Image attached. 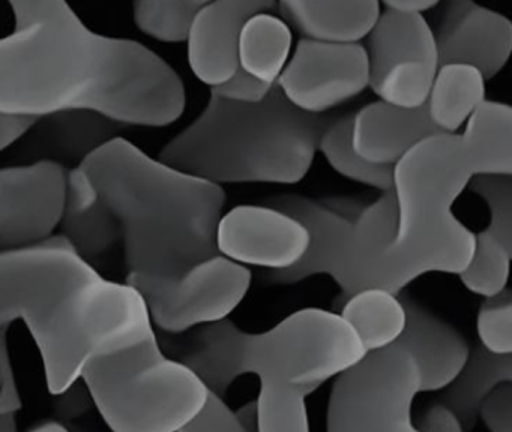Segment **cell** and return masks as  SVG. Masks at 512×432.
I'll use <instances>...</instances> for the list:
<instances>
[{"label": "cell", "mask_w": 512, "mask_h": 432, "mask_svg": "<svg viewBox=\"0 0 512 432\" xmlns=\"http://www.w3.org/2000/svg\"><path fill=\"white\" fill-rule=\"evenodd\" d=\"M10 6L14 30L0 39V113L40 119L89 110L155 128L184 114V81L145 45L92 32L61 0Z\"/></svg>", "instance_id": "1"}, {"label": "cell", "mask_w": 512, "mask_h": 432, "mask_svg": "<svg viewBox=\"0 0 512 432\" xmlns=\"http://www.w3.org/2000/svg\"><path fill=\"white\" fill-rule=\"evenodd\" d=\"M14 320L31 330L53 395L74 386L91 360L155 336L142 296L104 279L64 234L0 252V326Z\"/></svg>", "instance_id": "2"}, {"label": "cell", "mask_w": 512, "mask_h": 432, "mask_svg": "<svg viewBox=\"0 0 512 432\" xmlns=\"http://www.w3.org/2000/svg\"><path fill=\"white\" fill-rule=\"evenodd\" d=\"M118 216L127 278L170 282L218 255L227 195L113 138L79 165Z\"/></svg>", "instance_id": "3"}, {"label": "cell", "mask_w": 512, "mask_h": 432, "mask_svg": "<svg viewBox=\"0 0 512 432\" xmlns=\"http://www.w3.org/2000/svg\"><path fill=\"white\" fill-rule=\"evenodd\" d=\"M476 176L460 134L436 135L413 147L394 167L397 234L391 245L337 279V306L362 290L392 294L430 272L460 275L475 248V233L452 212L455 200Z\"/></svg>", "instance_id": "4"}, {"label": "cell", "mask_w": 512, "mask_h": 432, "mask_svg": "<svg viewBox=\"0 0 512 432\" xmlns=\"http://www.w3.org/2000/svg\"><path fill=\"white\" fill-rule=\"evenodd\" d=\"M332 120L299 110L277 84L257 104L226 101L211 93L202 114L163 147L158 161L220 186L295 185L311 170Z\"/></svg>", "instance_id": "5"}, {"label": "cell", "mask_w": 512, "mask_h": 432, "mask_svg": "<svg viewBox=\"0 0 512 432\" xmlns=\"http://www.w3.org/2000/svg\"><path fill=\"white\" fill-rule=\"evenodd\" d=\"M167 345L175 360L221 398L245 374L295 387L307 396L367 354L340 314L319 308L293 312L263 333L244 332L226 318L194 327Z\"/></svg>", "instance_id": "6"}, {"label": "cell", "mask_w": 512, "mask_h": 432, "mask_svg": "<svg viewBox=\"0 0 512 432\" xmlns=\"http://www.w3.org/2000/svg\"><path fill=\"white\" fill-rule=\"evenodd\" d=\"M82 378L113 432H179L209 392L191 369L163 353L157 336L91 360Z\"/></svg>", "instance_id": "7"}, {"label": "cell", "mask_w": 512, "mask_h": 432, "mask_svg": "<svg viewBox=\"0 0 512 432\" xmlns=\"http://www.w3.org/2000/svg\"><path fill=\"white\" fill-rule=\"evenodd\" d=\"M421 392V375L401 345L371 351L332 387L328 432H419L412 404Z\"/></svg>", "instance_id": "8"}, {"label": "cell", "mask_w": 512, "mask_h": 432, "mask_svg": "<svg viewBox=\"0 0 512 432\" xmlns=\"http://www.w3.org/2000/svg\"><path fill=\"white\" fill-rule=\"evenodd\" d=\"M247 266L215 255L170 282L125 279L145 300L151 320L169 335H181L202 324L226 320L251 287Z\"/></svg>", "instance_id": "9"}, {"label": "cell", "mask_w": 512, "mask_h": 432, "mask_svg": "<svg viewBox=\"0 0 512 432\" xmlns=\"http://www.w3.org/2000/svg\"><path fill=\"white\" fill-rule=\"evenodd\" d=\"M367 38L368 87L386 104L424 107L439 71L433 29L424 15L383 9Z\"/></svg>", "instance_id": "10"}, {"label": "cell", "mask_w": 512, "mask_h": 432, "mask_svg": "<svg viewBox=\"0 0 512 432\" xmlns=\"http://www.w3.org/2000/svg\"><path fill=\"white\" fill-rule=\"evenodd\" d=\"M368 81L365 45L325 44L301 38L277 86L299 110L325 114L361 95Z\"/></svg>", "instance_id": "11"}, {"label": "cell", "mask_w": 512, "mask_h": 432, "mask_svg": "<svg viewBox=\"0 0 512 432\" xmlns=\"http://www.w3.org/2000/svg\"><path fill=\"white\" fill-rule=\"evenodd\" d=\"M67 171L55 161L0 168V252L53 236L61 224Z\"/></svg>", "instance_id": "12"}, {"label": "cell", "mask_w": 512, "mask_h": 432, "mask_svg": "<svg viewBox=\"0 0 512 432\" xmlns=\"http://www.w3.org/2000/svg\"><path fill=\"white\" fill-rule=\"evenodd\" d=\"M308 246L305 225L269 206L233 207L218 222V254L242 266L289 269L302 260Z\"/></svg>", "instance_id": "13"}, {"label": "cell", "mask_w": 512, "mask_h": 432, "mask_svg": "<svg viewBox=\"0 0 512 432\" xmlns=\"http://www.w3.org/2000/svg\"><path fill=\"white\" fill-rule=\"evenodd\" d=\"M439 6L433 29L439 68L466 65L478 69L485 81L496 77L511 57V20L472 0H451Z\"/></svg>", "instance_id": "14"}, {"label": "cell", "mask_w": 512, "mask_h": 432, "mask_svg": "<svg viewBox=\"0 0 512 432\" xmlns=\"http://www.w3.org/2000/svg\"><path fill=\"white\" fill-rule=\"evenodd\" d=\"M277 11L274 0H215L197 12L188 35V63L206 86L229 81L239 69V35L245 21Z\"/></svg>", "instance_id": "15"}, {"label": "cell", "mask_w": 512, "mask_h": 432, "mask_svg": "<svg viewBox=\"0 0 512 432\" xmlns=\"http://www.w3.org/2000/svg\"><path fill=\"white\" fill-rule=\"evenodd\" d=\"M406 326L398 338L418 365L421 392L445 389L463 368L470 348L464 336L409 293L398 294Z\"/></svg>", "instance_id": "16"}, {"label": "cell", "mask_w": 512, "mask_h": 432, "mask_svg": "<svg viewBox=\"0 0 512 432\" xmlns=\"http://www.w3.org/2000/svg\"><path fill=\"white\" fill-rule=\"evenodd\" d=\"M443 135L428 117L427 107L401 108L371 102L353 114L352 144L367 162L395 167L413 147Z\"/></svg>", "instance_id": "17"}, {"label": "cell", "mask_w": 512, "mask_h": 432, "mask_svg": "<svg viewBox=\"0 0 512 432\" xmlns=\"http://www.w3.org/2000/svg\"><path fill=\"white\" fill-rule=\"evenodd\" d=\"M278 17L302 39L325 44H361L379 20L377 0H281Z\"/></svg>", "instance_id": "18"}, {"label": "cell", "mask_w": 512, "mask_h": 432, "mask_svg": "<svg viewBox=\"0 0 512 432\" xmlns=\"http://www.w3.org/2000/svg\"><path fill=\"white\" fill-rule=\"evenodd\" d=\"M61 224L62 234L86 261L103 257L122 237L118 216L79 165L67 173Z\"/></svg>", "instance_id": "19"}, {"label": "cell", "mask_w": 512, "mask_h": 432, "mask_svg": "<svg viewBox=\"0 0 512 432\" xmlns=\"http://www.w3.org/2000/svg\"><path fill=\"white\" fill-rule=\"evenodd\" d=\"M125 125L89 110H67L40 117L32 126V150L43 161H79V165L104 144L118 138Z\"/></svg>", "instance_id": "20"}, {"label": "cell", "mask_w": 512, "mask_h": 432, "mask_svg": "<svg viewBox=\"0 0 512 432\" xmlns=\"http://www.w3.org/2000/svg\"><path fill=\"white\" fill-rule=\"evenodd\" d=\"M512 380L511 354H496L476 345L457 377L446 386L440 401L451 408L464 432H470L478 422L482 402L497 387Z\"/></svg>", "instance_id": "21"}, {"label": "cell", "mask_w": 512, "mask_h": 432, "mask_svg": "<svg viewBox=\"0 0 512 432\" xmlns=\"http://www.w3.org/2000/svg\"><path fill=\"white\" fill-rule=\"evenodd\" d=\"M476 176H511L512 108L503 102L485 99L460 134Z\"/></svg>", "instance_id": "22"}, {"label": "cell", "mask_w": 512, "mask_h": 432, "mask_svg": "<svg viewBox=\"0 0 512 432\" xmlns=\"http://www.w3.org/2000/svg\"><path fill=\"white\" fill-rule=\"evenodd\" d=\"M485 101V80L466 65L440 66L428 95L427 113L443 135H455Z\"/></svg>", "instance_id": "23"}, {"label": "cell", "mask_w": 512, "mask_h": 432, "mask_svg": "<svg viewBox=\"0 0 512 432\" xmlns=\"http://www.w3.org/2000/svg\"><path fill=\"white\" fill-rule=\"evenodd\" d=\"M340 317L352 327L365 353L395 344L406 326V312L397 294L368 288L338 305Z\"/></svg>", "instance_id": "24"}, {"label": "cell", "mask_w": 512, "mask_h": 432, "mask_svg": "<svg viewBox=\"0 0 512 432\" xmlns=\"http://www.w3.org/2000/svg\"><path fill=\"white\" fill-rule=\"evenodd\" d=\"M292 42V29L278 15H253L245 21L239 35V68L274 86L289 62Z\"/></svg>", "instance_id": "25"}, {"label": "cell", "mask_w": 512, "mask_h": 432, "mask_svg": "<svg viewBox=\"0 0 512 432\" xmlns=\"http://www.w3.org/2000/svg\"><path fill=\"white\" fill-rule=\"evenodd\" d=\"M353 114L329 123L320 138L319 150L337 173L353 182L386 192L394 188V167L376 165L362 159L352 144Z\"/></svg>", "instance_id": "26"}, {"label": "cell", "mask_w": 512, "mask_h": 432, "mask_svg": "<svg viewBox=\"0 0 512 432\" xmlns=\"http://www.w3.org/2000/svg\"><path fill=\"white\" fill-rule=\"evenodd\" d=\"M512 246L488 233L475 234V248L469 266L460 273L467 290L490 297L505 290L511 272Z\"/></svg>", "instance_id": "27"}, {"label": "cell", "mask_w": 512, "mask_h": 432, "mask_svg": "<svg viewBox=\"0 0 512 432\" xmlns=\"http://www.w3.org/2000/svg\"><path fill=\"white\" fill-rule=\"evenodd\" d=\"M206 0H140L134 3V21L146 35L163 42H185L197 12Z\"/></svg>", "instance_id": "28"}, {"label": "cell", "mask_w": 512, "mask_h": 432, "mask_svg": "<svg viewBox=\"0 0 512 432\" xmlns=\"http://www.w3.org/2000/svg\"><path fill=\"white\" fill-rule=\"evenodd\" d=\"M257 407L259 432H310L305 395L295 387L262 381Z\"/></svg>", "instance_id": "29"}, {"label": "cell", "mask_w": 512, "mask_h": 432, "mask_svg": "<svg viewBox=\"0 0 512 432\" xmlns=\"http://www.w3.org/2000/svg\"><path fill=\"white\" fill-rule=\"evenodd\" d=\"M479 339L491 353L511 354L512 351V291L506 287L494 296L485 297L478 312Z\"/></svg>", "instance_id": "30"}, {"label": "cell", "mask_w": 512, "mask_h": 432, "mask_svg": "<svg viewBox=\"0 0 512 432\" xmlns=\"http://www.w3.org/2000/svg\"><path fill=\"white\" fill-rule=\"evenodd\" d=\"M472 192L482 198L490 212V224L485 230L512 246V179L511 176H473Z\"/></svg>", "instance_id": "31"}, {"label": "cell", "mask_w": 512, "mask_h": 432, "mask_svg": "<svg viewBox=\"0 0 512 432\" xmlns=\"http://www.w3.org/2000/svg\"><path fill=\"white\" fill-rule=\"evenodd\" d=\"M179 432H248L235 411L217 393L208 392L205 405Z\"/></svg>", "instance_id": "32"}, {"label": "cell", "mask_w": 512, "mask_h": 432, "mask_svg": "<svg viewBox=\"0 0 512 432\" xmlns=\"http://www.w3.org/2000/svg\"><path fill=\"white\" fill-rule=\"evenodd\" d=\"M10 326H0V416H16L22 410L23 401L17 384L16 371L11 359Z\"/></svg>", "instance_id": "33"}, {"label": "cell", "mask_w": 512, "mask_h": 432, "mask_svg": "<svg viewBox=\"0 0 512 432\" xmlns=\"http://www.w3.org/2000/svg\"><path fill=\"white\" fill-rule=\"evenodd\" d=\"M274 86L251 77L250 74L239 68L229 81L221 84V86L214 87V89H211V93L226 99V101L239 102V104H257L269 95Z\"/></svg>", "instance_id": "34"}, {"label": "cell", "mask_w": 512, "mask_h": 432, "mask_svg": "<svg viewBox=\"0 0 512 432\" xmlns=\"http://www.w3.org/2000/svg\"><path fill=\"white\" fill-rule=\"evenodd\" d=\"M479 417L490 432H512V386L502 384L482 402Z\"/></svg>", "instance_id": "35"}, {"label": "cell", "mask_w": 512, "mask_h": 432, "mask_svg": "<svg viewBox=\"0 0 512 432\" xmlns=\"http://www.w3.org/2000/svg\"><path fill=\"white\" fill-rule=\"evenodd\" d=\"M419 432H464L457 414L442 401L425 408L419 422Z\"/></svg>", "instance_id": "36"}, {"label": "cell", "mask_w": 512, "mask_h": 432, "mask_svg": "<svg viewBox=\"0 0 512 432\" xmlns=\"http://www.w3.org/2000/svg\"><path fill=\"white\" fill-rule=\"evenodd\" d=\"M38 119L0 113V152L25 137Z\"/></svg>", "instance_id": "37"}, {"label": "cell", "mask_w": 512, "mask_h": 432, "mask_svg": "<svg viewBox=\"0 0 512 432\" xmlns=\"http://www.w3.org/2000/svg\"><path fill=\"white\" fill-rule=\"evenodd\" d=\"M385 9L407 15H424V12L437 8V0H386L380 3Z\"/></svg>", "instance_id": "38"}, {"label": "cell", "mask_w": 512, "mask_h": 432, "mask_svg": "<svg viewBox=\"0 0 512 432\" xmlns=\"http://www.w3.org/2000/svg\"><path fill=\"white\" fill-rule=\"evenodd\" d=\"M235 414L241 425L248 432H259V407H257V399L242 405Z\"/></svg>", "instance_id": "39"}, {"label": "cell", "mask_w": 512, "mask_h": 432, "mask_svg": "<svg viewBox=\"0 0 512 432\" xmlns=\"http://www.w3.org/2000/svg\"><path fill=\"white\" fill-rule=\"evenodd\" d=\"M26 432H70L67 429V426L62 425L59 422H53V420H49V422L40 423V425L34 426V428L29 429Z\"/></svg>", "instance_id": "40"}, {"label": "cell", "mask_w": 512, "mask_h": 432, "mask_svg": "<svg viewBox=\"0 0 512 432\" xmlns=\"http://www.w3.org/2000/svg\"><path fill=\"white\" fill-rule=\"evenodd\" d=\"M0 432H17L16 416H0Z\"/></svg>", "instance_id": "41"}]
</instances>
